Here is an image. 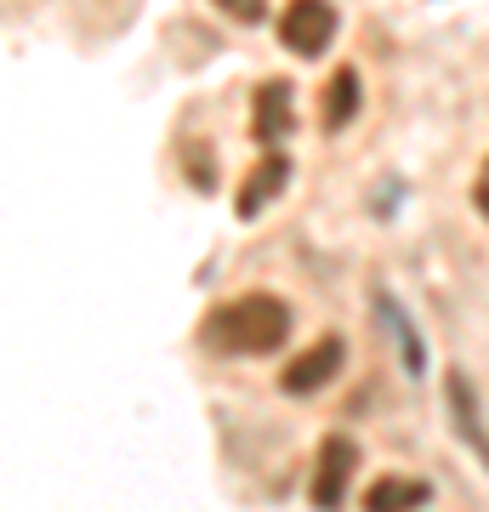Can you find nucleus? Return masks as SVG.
<instances>
[{
    "mask_svg": "<svg viewBox=\"0 0 489 512\" xmlns=\"http://www.w3.org/2000/svg\"><path fill=\"white\" fill-rule=\"evenodd\" d=\"M290 183V160L279 154V148H268L262 160H256V171L239 183V217H256L268 200H279V188Z\"/></svg>",
    "mask_w": 489,
    "mask_h": 512,
    "instance_id": "nucleus-7",
    "label": "nucleus"
},
{
    "mask_svg": "<svg viewBox=\"0 0 489 512\" xmlns=\"http://www.w3.org/2000/svg\"><path fill=\"white\" fill-rule=\"evenodd\" d=\"M472 200H478V211L489 217V160H484V171H478V188H472Z\"/></svg>",
    "mask_w": 489,
    "mask_h": 512,
    "instance_id": "nucleus-12",
    "label": "nucleus"
},
{
    "mask_svg": "<svg viewBox=\"0 0 489 512\" xmlns=\"http://www.w3.org/2000/svg\"><path fill=\"white\" fill-rule=\"evenodd\" d=\"M427 501H433V484L410 473H387L364 490V512H421Z\"/></svg>",
    "mask_w": 489,
    "mask_h": 512,
    "instance_id": "nucleus-6",
    "label": "nucleus"
},
{
    "mask_svg": "<svg viewBox=\"0 0 489 512\" xmlns=\"http://www.w3.org/2000/svg\"><path fill=\"white\" fill-rule=\"evenodd\" d=\"M359 103H364V80H359V69L353 63H342V69L330 74V86H325V103H319V120H325V131H342L353 114H359Z\"/></svg>",
    "mask_w": 489,
    "mask_h": 512,
    "instance_id": "nucleus-8",
    "label": "nucleus"
},
{
    "mask_svg": "<svg viewBox=\"0 0 489 512\" xmlns=\"http://www.w3.org/2000/svg\"><path fill=\"white\" fill-rule=\"evenodd\" d=\"M205 348L234 353V359H262V353H279L290 342V308L273 291H251L222 302L211 319L200 325Z\"/></svg>",
    "mask_w": 489,
    "mask_h": 512,
    "instance_id": "nucleus-1",
    "label": "nucleus"
},
{
    "mask_svg": "<svg viewBox=\"0 0 489 512\" xmlns=\"http://www.w3.org/2000/svg\"><path fill=\"white\" fill-rule=\"evenodd\" d=\"M450 410L455 421H461V439L478 450V456L489 461V433H484V416H478V404H472V382L461 376V370H450Z\"/></svg>",
    "mask_w": 489,
    "mask_h": 512,
    "instance_id": "nucleus-9",
    "label": "nucleus"
},
{
    "mask_svg": "<svg viewBox=\"0 0 489 512\" xmlns=\"http://www.w3.org/2000/svg\"><path fill=\"white\" fill-rule=\"evenodd\" d=\"M353 467H359V444L347 439V433H330L325 444H319V461H313V507L319 512H336L347 501V478H353Z\"/></svg>",
    "mask_w": 489,
    "mask_h": 512,
    "instance_id": "nucleus-3",
    "label": "nucleus"
},
{
    "mask_svg": "<svg viewBox=\"0 0 489 512\" xmlns=\"http://www.w3.org/2000/svg\"><path fill=\"white\" fill-rule=\"evenodd\" d=\"M376 313H381V319H387L393 330H399V342H404V370H410V376H421V370H427V353H421V336H416V325L404 319V308H399V302H387V296H381V302H376Z\"/></svg>",
    "mask_w": 489,
    "mask_h": 512,
    "instance_id": "nucleus-10",
    "label": "nucleus"
},
{
    "mask_svg": "<svg viewBox=\"0 0 489 512\" xmlns=\"http://www.w3.org/2000/svg\"><path fill=\"white\" fill-rule=\"evenodd\" d=\"M347 365V348H342V336H319L302 359H290L285 376H279V387H285L290 399H308V393H319L325 382H336Z\"/></svg>",
    "mask_w": 489,
    "mask_h": 512,
    "instance_id": "nucleus-4",
    "label": "nucleus"
},
{
    "mask_svg": "<svg viewBox=\"0 0 489 512\" xmlns=\"http://www.w3.org/2000/svg\"><path fill=\"white\" fill-rule=\"evenodd\" d=\"M279 40L296 57H325L336 40V6L330 0H290L279 18Z\"/></svg>",
    "mask_w": 489,
    "mask_h": 512,
    "instance_id": "nucleus-2",
    "label": "nucleus"
},
{
    "mask_svg": "<svg viewBox=\"0 0 489 512\" xmlns=\"http://www.w3.org/2000/svg\"><path fill=\"white\" fill-rule=\"evenodd\" d=\"M290 126H296V92H290V80H262L256 86V114H251L256 143L279 148Z\"/></svg>",
    "mask_w": 489,
    "mask_h": 512,
    "instance_id": "nucleus-5",
    "label": "nucleus"
},
{
    "mask_svg": "<svg viewBox=\"0 0 489 512\" xmlns=\"http://www.w3.org/2000/svg\"><path fill=\"white\" fill-rule=\"evenodd\" d=\"M222 6V18H234V23H262L268 18V0H217Z\"/></svg>",
    "mask_w": 489,
    "mask_h": 512,
    "instance_id": "nucleus-11",
    "label": "nucleus"
}]
</instances>
